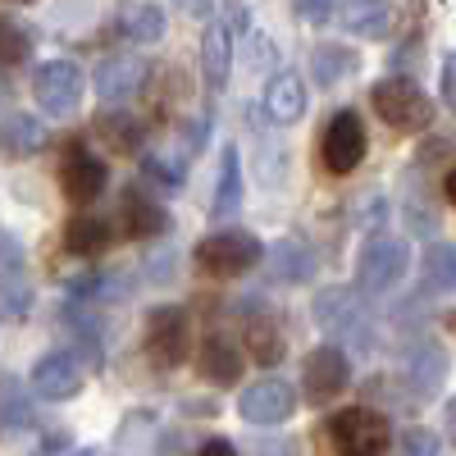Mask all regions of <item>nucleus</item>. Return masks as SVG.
Returning a JSON list of instances; mask_svg holds the SVG:
<instances>
[{"instance_id":"1","label":"nucleus","mask_w":456,"mask_h":456,"mask_svg":"<svg viewBox=\"0 0 456 456\" xmlns=\"http://www.w3.org/2000/svg\"><path fill=\"white\" fill-rule=\"evenodd\" d=\"M370 101H374L379 119H384L388 128H397V133H425L434 124L429 92L415 83V78H402V73H393V78H384V83H374Z\"/></svg>"},{"instance_id":"2","label":"nucleus","mask_w":456,"mask_h":456,"mask_svg":"<svg viewBox=\"0 0 456 456\" xmlns=\"http://www.w3.org/2000/svg\"><path fill=\"white\" fill-rule=\"evenodd\" d=\"M315 324L329 333V338H352L361 352L374 347V320H370V306L361 301L356 288H324L315 292Z\"/></svg>"},{"instance_id":"3","label":"nucleus","mask_w":456,"mask_h":456,"mask_svg":"<svg viewBox=\"0 0 456 456\" xmlns=\"http://www.w3.org/2000/svg\"><path fill=\"white\" fill-rule=\"evenodd\" d=\"M329 438L338 456H388L393 452V429L374 406H347L329 420Z\"/></svg>"},{"instance_id":"4","label":"nucleus","mask_w":456,"mask_h":456,"mask_svg":"<svg viewBox=\"0 0 456 456\" xmlns=\"http://www.w3.org/2000/svg\"><path fill=\"white\" fill-rule=\"evenodd\" d=\"M260 256H265L260 238L242 233V228H219V233H210V238L197 242V265H201L206 274H215V279L247 274Z\"/></svg>"},{"instance_id":"5","label":"nucleus","mask_w":456,"mask_h":456,"mask_svg":"<svg viewBox=\"0 0 456 456\" xmlns=\"http://www.w3.org/2000/svg\"><path fill=\"white\" fill-rule=\"evenodd\" d=\"M32 96L37 105H42L46 114H55V119H69V114H78L83 96H87V78L83 69L73 60H51V64H37L32 73Z\"/></svg>"},{"instance_id":"6","label":"nucleus","mask_w":456,"mask_h":456,"mask_svg":"<svg viewBox=\"0 0 456 456\" xmlns=\"http://www.w3.org/2000/svg\"><path fill=\"white\" fill-rule=\"evenodd\" d=\"M411 270V247L402 238H374L356 256V283L365 292H393Z\"/></svg>"},{"instance_id":"7","label":"nucleus","mask_w":456,"mask_h":456,"mask_svg":"<svg viewBox=\"0 0 456 456\" xmlns=\"http://www.w3.org/2000/svg\"><path fill=\"white\" fill-rule=\"evenodd\" d=\"M187 347H192V320H187L183 306H156L146 315V356H151V365L174 370V365H183Z\"/></svg>"},{"instance_id":"8","label":"nucleus","mask_w":456,"mask_h":456,"mask_svg":"<svg viewBox=\"0 0 456 456\" xmlns=\"http://www.w3.org/2000/svg\"><path fill=\"white\" fill-rule=\"evenodd\" d=\"M365 160V124L356 110H338L320 137V165L329 174H352Z\"/></svg>"},{"instance_id":"9","label":"nucleus","mask_w":456,"mask_h":456,"mask_svg":"<svg viewBox=\"0 0 456 456\" xmlns=\"http://www.w3.org/2000/svg\"><path fill=\"white\" fill-rule=\"evenodd\" d=\"M292 411H297V393L283 379H260V384H247L238 393V415L256 429H274V425L292 420Z\"/></svg>"},{"instance_id":"10","label":"nucleus","mask_w":456,"mask_h":456,"mask_svg":"<svg viewBox=\"0 0 456 456\" xmlns=\"http://www.w3.org/2000/svg\"><path fill=\"white\" fill-rule=\"evenodd\" d=\"M105 183H110V174H105L101 156H92L83 142H73L64 151V160H60V187H64V197L73 206H92L105 192Z\"/></svg>"},{"instance_id":"11","label":"nucleus","mask_w":456,"mask_h":456,"mask_svg":"<svg viewBox=\"0 0 456 456\" xmlns=\"http://www.w3.org/2000/svg\"><path fill=\"white\" fill-rule=\"evenodd\" d=\"M301 384H306V397L315 406H324L329 397H338L342 388L352 384V365H347V352L333 347V342H324V347H315L306 356V365H301Z\"/></svg>"},{"instance_id":"12","label":"nucleus","mask_w":456,"mask_h":456,"mask_svg":"<svg viewBox=\"0 0 456 456\" xmlns=\"http://www.w3.org/2000/svg\"><path fill=\"white\" fill-rule=\"evenodd\" d=\"M142 83H151V69H146L142 55H105L92 73V87L105 105H119V101L137 96Z\"/></svg>"},{"instance_id":"13","label":"nucleus","mask_w":456,"mask_h":456,"mask_svg":"<svg viewBox=\"0 0 456 456\" xmlns=\"http://www.w3.org/2000/svg\"><path fill=\"white\" fill-rule=\"evenodd\" d=\"M78 388H83V370L69 352H51V356H42L32 365V393L37 397L69 402V397H78Z\"/></svg>"},{"instance_id":"14","label":"nucleus","mask_w":456,"mask_h":456,"mask_svg":"<svg viewBox=\"0 0 456 456\" xmlns=\"http://www.w3.org/2000/svg\"><path fill=\"white\" fill-rule=\"evenodd\" d=\"M338 23L352 37H365V42H384V37L397 28V10L393 0H342L338 5Z\"/></svg>"},{"instance_id":"15","label":"nucleus","mask_w":456,"mask_h":456,"mask_svg":"<svg viewBox=\"0 0 456 456\" xmlns=\"http://www.w3.org/2000/svg\"><path fill=\"white\" fill-rule=\"evenodd\" d=\"M0 251H5V265H0V311H5V320H28L32 311V283L23 274V251L14 238L0 242Z\"/></svg>"},{"instance_id":"16","label":"nucleus","mask_w":456,"mask_h":456,"mask_svg":"<svg viewBox=\"0 0 456 456\" xmlns=\"http://www.w3.org/2000/svg\"><path fill=\"white\" fill-rule=\"evenodd\" d=\"M228 73H233V28L224 19H215L201 37V78H206V92H224L228 87Z\"/></svg>"},{"instance_id":"17","label":"nucleus","mask_w":456,"mask_h":456,"mask_svg":"<svg viewBox=\"0 0 456 456\" xmlns=\"http://www.w3.org/2000/svg\"><path fill=\"white\" fill-rule=\"evenodd\" d=\"M260 110H265V119H274V124H297L301 114H306V87H301L297 73H288V69L274 73L270 87H265Z\"/></svg>"},{"instance_id":"18","label":"nucleus","mask_w":456,"mask_h":456,"mask_svg":"<svg viewBox=\"0 0 456 456\" xmlns=\"http://www.w3.org/2000/svg\"><path fill=\"white\" fill-rule=\"evenodd\" d=\"M169 228V215L156 197H146L142 187H128L124 192V233L137 238V242H151V238H160Z\"/></svg>"},{"instance_id":"19","label":"nucleus","mask_w":456,"mask_h":456,"mask_svg":"<svg viewBox=\"0 0 456 456\" xmlns=\"http://www.w3.org/2000/svg\"><path fill=\"white\" fill-rule=\"evenodd\" d=\"M197 370H201V379H210V384H238L242 379V352L224 333H210L201 342V352H197Z\"/></svg>"},{"instance_id":"20","label":"nucleus","mask_w":456,"mask_h":456,"mask_svg":"<svg viewBox=\"0 0 456 456\" xmlns=\"http://www.w3.org/2000/svg\"><path fill=\"white\" fill-rule=\"evenodd\" d=\"M270 279L274 283H306L315 274V251L306 242H297V238H283L270 247Z\"/></svg>"},{"instance_id":"21","label":"nucleus","mask_w":456,"mask_h":456,"mask_svg":"<svg viewBox=\"0 0 456 456\" xmlns=\"http://www.w3.org/2000/svg\"><path fill=\"white\" fill-rule=\"evenodd\" d=\"M96 137L114 151V156H137L142 142H146V124L124 114V110H105L96 119Z\"/></svg>"},{"instance_id":"22","label":"nucleus","mask_w":456,"mask_h":456,"mask_svg":"<svg viewBox=\"0 0 456 456\" xmlns=\"http://www.w3.org/2000/svg\"><path fill=\"white\" fill-rule=\"evenodd\" d=\"M406 374H411L415 393L434 397L443 388V379H447V352L434 347V342H420V347H411V356H406Z\"/></svg>"},{"instance_id":"23","label":"nucleus","mask_w":456,"mask_h":456,"mask_svg":"<svg viewBox=\"0 0 456 456\" xmlns=\"http://www.w3.org/2000/svg\"><path fill=\"white\" fill-rule=\"evenodd\" d=\"M0 137H5V151H10V156H32V151H42V146L51 142L46 124L37 119V114H23V110H10V114H5Z\"/></svg>"},{"instance_id":"24","label":"nucleus","mask_w":456,"mask_h":456,"mask_svg":"<svg viewBox=\"0 0 456 456\" xmlns=\"http://www.w3.org/2000/svg\"><path fill=\"white\" fill-rule=\"evenodd\" d=\"M247 352H251V361H256V365H279V361L288 356V342H283L279 320L256 315V320L247 324Z\"/></svg>"},{"instance_id":"25","label":"nucleus","mask_w":456,"mask_h":456,"mask_svg":"<svg viewBox=\"0 0 456 456\" xmlns=\"http://www.w3.org/2000/svg\"><path fill=\"white\" fill-rule=\"evenodd\" d=\"M242 210V160L238 146H224L219 178H215V215H238Z\"/></svg>"},{"instance_id":"26","label":"nucleus","mask_w":456,"mask_h":456,"mask_svg":"<svg viewBox=\"0 0 456 456\" xmlns=\"http://www.w3.org/2000/svg\"><path fill=\"white\" fill-rule=\"evenodd\" d=\"M105 247H110V219H101V215L69 219V228H64V251L69 256H96Z\"/></svg>"},{"instance_id":"27","label":"nucleus","mask_w":456,"mask_h":456,"mask_svg":"<svg viewBox=\"0 0 456 456\" xmlns=\"http://www.w3.org/2000/svg\"><path fill=\"white\" fill-rule=\"evenodd\" d=\"M420 274H425V288H429V292L452 297V292H456V247L429 242L425 256H420Z\"/></svg>"},{"instance_id":"28","label":"nucleus","mask_w":456,"mask_h":456,"mask_svg":"<svg viewBox=\"0 0 456 456\" xmlns=\"http://www.w3.org/2000/svg\"><path fill=\"white\" fill-rule=\"evenodd\" d=\"M119 32L133 46H156L165 37V10L160 5H128L119 19Z\"/></svg>"},{"instance_id":"29","label":"nucleus","mask_w":456,"mask_h":456,"mask_svg":"<svg viewBox=\"0 0 456 456\" xmlns=\"http://www.w3.org/2000/svg\"><path fill=\"white\" fill-rule=\"evenodd\" d=\"M311 69H315V83H320V87H333V83H342V78L356 69V55L342 51V46H320V51L311 55Z\"/></svg>"},{"instance_id":"30","label":"nucleus","mask_w":456,"mask_h":456,"mask_svg":"<svg viewBox=\"0 0 456 456\" xmlns=\"http://www.w3.org/2000/svg\"><path fill=\"white\" fill-rule=\"evenodd\" d=\"M28 397H23V384L19 379H5V384H0V420H5V429L10 434H19L23 425H28Z\"/></svg>"},{"instance_id":"31","label":"nucleus","mask_w":456,"mask_h":456,"mask_svg":"<svg viewBox=\"0 0 456 456\" xmlns=\"http://www.w3.org/2000/svg\"><path fill=\"white\" fill-rule=\"evenodd\" d=\"M443 443L434 429H406L397 443H393V456H438Z\"/></svg>"},{"instance_id":"32","label":"nucleus","mask_w":456,"mask_h":456,"mask_svg":"<svg viewBox=\"0 0 456 456\" xmlns=\"http://www.w3.org/2000/svg\"><path fill=\"white\" fill-rule=\"evenodd\" d=\"M0 42H5V51H0V55H5V64H19L28 55V37L19 32L14 19H0Z\"/></svg>"},{"instance_id":"33","label":"nucleus","mask_w":456,"mask_h":456,"mask_svg":"<svg viewBox=\"0 0 456 456\" xmlns=\"http://www.w3.org/2000/svg\"><path fill=\"white\" fill-rule=\"evenodd\" d=\"M329 10H333V0H297V14L306 23H329Z\"/></svg>"},{"instance_id":"34","label":"nucleus","mask_w":456,"mask_h":456,"mask_svg":"<svg viewBox=\"0 0 456 456\" xmlns=\"http://www.w3.org/2000/svg\"><path fill=\"white\" fill-rule=\"evenodd\" d=\"M443 101H447V110L456 114V55L443 60Z\"/></svg>"},{"instance_id":"35","label":"nucleus","mask_w":456,"mask_h":456,"mask_svg":"<svg viewBox=\"0 0 456 456\" xmlns=\"http://www.w3.org/2000/svg\"><path fill=\"white\" fill-rule=\"evenodd\" d=\"M201 456H238V447L228 443V438H210V443L201 447Z\"/></svg>"},{"instance_id":"36","label":"nucleus","mask_w":456,"mask_h":456,"mask_svg":"<svg viewBox=\"0 0 456 456\" xmlns=\"http://www.w3.org/2000/svg\"><path fill=\"white\" fill-rule=\"evenodd\" d=\"M178 5H183L187 14H206V10H210V0H178Z\"/></svg>"},{"instance_id":"37","label":"nucleus","mask_w":456,"mask_h":456,"mask_svg":"<svg viewBox=\"0 0 456 456\" xmlns=\"http://www.w3.org/2000/svg\"><path fill=\"white\" fill-rule=\"evenodd\" d=\"M69 456H114V452H105V447H78V452H69Z\"/></svg>"},{"instance_id":"38","label":"nucleus","mask_w":456,"mask_h":456,"mask_svg":"<svg viewBox=\"0 0 456 456\" xmlns=\"http://www.w3.org/2000/svg\"><path fill=\"white\" fill-rule=\"evenodd\" d=\"M447 201H456V169L447 174Z\"/></svg>"},{"instance_id":"39","label":"nucleus","mask_w":456,"mask_h":456,"mask_svg":"<svg viewBox=\"0 0 456 456\" xmlns=\"http://www.w3.org/2000/svg\"><path fill=\"white\" fill-rule=\"evenodd\" d=\"M14 5H28V0H14Z\"/></svg>"}]
</instances>
